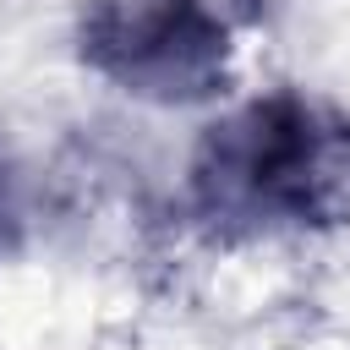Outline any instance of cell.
<instances>
[{"label":"cell","mask_w":350,"mask_h":350,"mask_svg":"<svg viewBox=\"0 0 350 350\" xmlns=\"http://www.w3.org/2000/svg\"><path fill=\"white\" fill-rule=\"evenodd\" d=\"M77 55L109 88L186 109L230 88L235 27L213 0H82Z\"/></svg>","instance_id":"obj_2"},{"label":"cell","mask_w":350,"mask_h":350,"mask_svg":"<svg viewBox=\"0 0 350 350\" xmlns=\"http://www.w3.org/2000/svg\"><path fill=\"white\" fill-rule=\"evenodd\" d=\"M11 230H16V208H11V175L0 164V252L11 246Z\"/></svg>","instance_id":"obj_3"},{"label":"cell","mask_w":350,"mask_h":350,"mask_svg":"<svg viewBox=\"0 0 350 350\" xmlns=\"http://www.w3.org/2000/svg\"><path fill=\"white\" fill-rule=\"evenodd\" d=\"M186 208L219 241L345 224L350 115L301 88H273L224 109L191 148Z\"/></svg>","instance_id":"obj_1"}]
</instances>
